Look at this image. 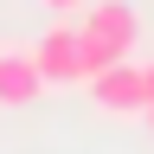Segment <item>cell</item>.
I'll use <instances>...</instances> for the list:
<instances>
[{"instance_id":"cell-1","label":"cell","mask_w":154,"mask_h":154,"mask_svg":"<svg viewBox=\"0 0 154 154\" xmlns=\"http://www.w3.org/2000/svg\"><path fill=\"white\" fill-rule=\"evenodd\" d=\"M32 64H38V77H45V90H58V84L77 90V84H90V77L109 64V58L96 51L84 32H77V19H58V26L32 45Z\"/></svg>"},{"instance_id":"cell-2","label":"cell","mask_w":154,"mask_h":154,"mask_svg":"<svg viewBox=\"0 0 154 154\" xmlns=\"http://www.w3.org/2000/svg\"><path fill=\"white\" fill-rule=\"evenodd\" d=\"M77 32H84L90 45L109 58V64L141 51V13H135L128 0H90V7L77 13Z\"/></svg>"},{"instance_id":"cell-3","label":"cell","mask_w":154,"mask_h":154,"mask_svg":"<svg viewBox=\"0 0 154 154\" xmlns=\"http://www.w3.org/2000/svg\"><path fill=\"white\" fill-rule=\"evenodd\" d=\"M84 90H90L96 116H109V122L148 116V71H141V58H116V64H103Z\"/></svg>"},{"instance_id":"cell-4","label":"cell","mask_w":154,"mask_h":154,"mask_svg":"<svg viewBox=\"0 0 154 154\" xmlns=\"http://www.w3.org/2000/svg\"><path fill=\"white\" fill-rule=\"evenodd\" d=\"M45 96V77H38L32 64V51H19V45H0V109H26Z\"/></svg>"},{"instance_id":"cell-5","label":"cell","mask_w":154,"mask_h":154,"mask_svg":"<svg viewBox=\"0 0 154 154\" xmlns=\"http://www.w3.org/2000/svg\"><path fill=\"white\" fill-rule=\"evenodd\" d=\"M38 7H45V13H58V19H77L90 0H38Z\"/></svg>"},{"instance_id":"cell-6","label":"cell","mask_w":154,"mask_h":154,"mask_svg":"<svg viewBox=\"0 0 154 154\" xmlns=\"http://www.w3.org/2000/svg\"><path fill=\"white\" fill-rule=\"evenodd\" d=\"M141 71H148V103H154V64H141Z\"/></svg>"},{"instance_id":"cell-7","label":"cell","mask_w":154,"mask_h":154,"mask_svg":"<svg viewBox=\"0 0 154 154\" xmlns=\"http://www.w3.org/2000/svg\"><path fill=\"white\" fill-rule=\"evenodd\" d=\"M141 122H148V128H154V103H148V116H141Z\"/></svg>"}]
</instances>
